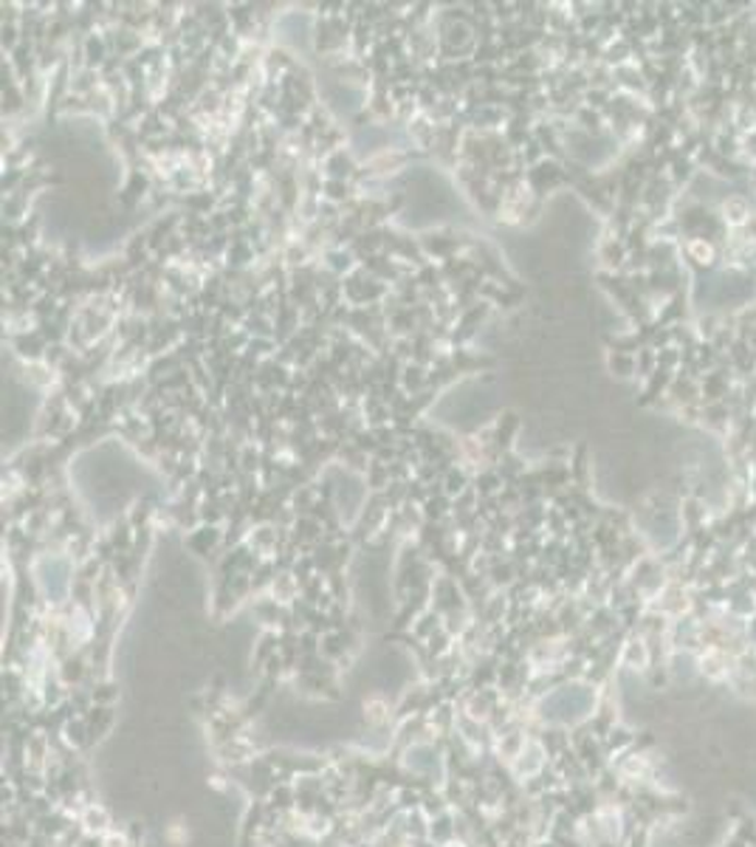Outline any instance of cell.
I'll return each instance as SVG.
<instances>
[{
    "label": "cell",
    "instance_id": "obj_1",
    "mask_svg": "<svg viewBox=\"0 0 756 847\" xmlns=\"http://www.w3.org/2000/svg\"><path fill=\"white\" fill-rule=\"evenodd\" d=\"M593 704V697L587 690H559L553 692L551 697H545V704H542V712H545L548 720H576L581 718L587 709Z\"/></svg>",
    "mask_w": 756,
    "mask_h": 847
}]
</instances>
